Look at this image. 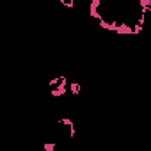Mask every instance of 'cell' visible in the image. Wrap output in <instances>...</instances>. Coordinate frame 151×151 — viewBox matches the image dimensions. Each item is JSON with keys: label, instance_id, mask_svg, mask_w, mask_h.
Returning a JSON list of instances; mask_svg holds the SVG:
<instances>
[{"label": "cell", "instance_id": "cell-1", "mask_svg": "<svg viewBox=\"0 0 151 151\" xmlns=\"http://www.w3.org/2000/svg\"><path fill=\"white\" fill-rule=\"evenodd\" d=\"M100 4H101V0H91V4H89V16L94 18V20H100L101 14H100Z\"/></svg>", "mask_w": 151, "mask_h": 151}, {"label": "cell", "instance_id": "cell-2", "mask_svg": "<svg viewBox=\"0 0 151 151\" xmlns=\"http://www.w3.org/2000/svg\"><path fill=\"white\" fill-rule=\"evenodd\" d=\"M98 22H100V27H101V29H107V30L116 32V27H117V22H116V20H114V22H105V20H103V16H101Z\"/></svg>", "mask_w": 151, "mask_h": 151}, {"label": "cell", "instance_id": "cell-3", "mask_svg": "<svg viewBox=\"0 0 151 151\" xmlns=\"http://www.w3.org/2000/svg\"><path fill=\"white\" fill-rule=\"evenodd\" d=\"M116 32H117V34H126V36H130V34H133V30H132V27H130L128 23H119V22H117V27H116Z\"/></svg>", "mask_w": 151, "mask_h": 151}, {"label": "cell", "instance_id": "cell-4", "mask_svg": "<svg viewBox=\"0 0 151 151\" xmlns=\"http://www.w3.org/2000/svg\"><path fill=\"white\" fill-rule=\"evenodd\" d=\"M62 94H66V86L59 84V86L52 87V96H53V98H60Z\"/></svg>", "mask_w": 151, "mask_h": 151}, {"label": "cell", "instance_id": "cell-5", "mask_svg": "<svg viewBox=\"0 0 151 151\" xmlns=\"http://www.w3.org/2000/svg\"><path fill=\"white\" fill-rule=\"evenodd\" d=\"M80 91V84L78 82H71V94H78Z\"/></svg>", "mask_w": 151, "mask_h": 151}, {"label": "cell", "instance_id": "cell-6", "mask_svg": "<svg viewBox=\"0 0 151 151\" xmlns=\"http://www.w3.org/2000/svg\"><path fill=\"white\" fill-rule=\"evenodd\" d=\"M59 123H60V124H64V126H68V128H71V126H73V121H71L69 117H62Z\"/></svg>", "mask_w": 151, "mask_h": 151}, {"label": "cell", "instance_id": "cell-7", "mask_svg": "<svg viewBox=\"0 0 151 151\" xmlns=\"http://www.w3.org/2000/svg\"><path fill=\"white\" fill-rule=\"evenodd\" d=\"M59 80H60V77H55V78H52L48 84H50V87H55V86H59Z\"/></svg>", "mask_w": 151, "mask_h": 151}, {"label": "cell", "instance_id": "cell-8", "mask_svg": "<svg viewBox=\"0 0 151 151\" xmlns=\"http://www.w3.org/2000/svg\"><path fill=\"white\" fill-rule=\"evenodd\" d=\"M43 147H45V151H53V149H55V144H53V142H52V144H50V142H46Z\"/></svg>", "mask_w": 151, "mask_h": 151}]
</instances>
